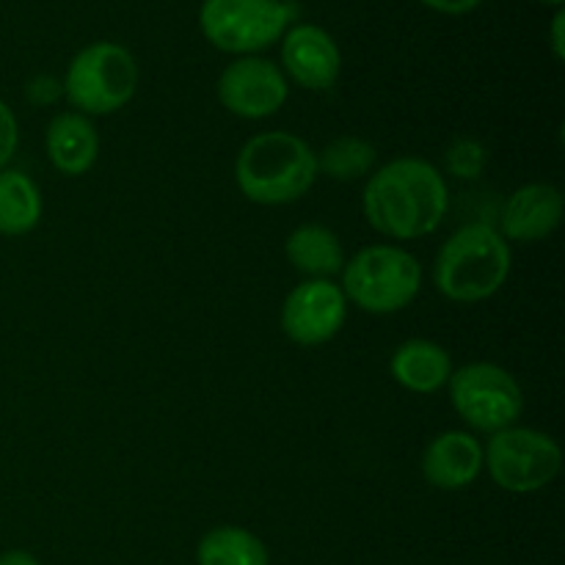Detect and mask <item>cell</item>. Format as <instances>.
Segmentation results:
<instances>
[{
	"label": "cell",
	"mask_w": 565,
	"mask_h": 565,
	"mask_svg": "<svg viewBox=\"0 0 565 565\" xmlns=\"http://www.w3.org/2000/svg\"><path fill=\"white\" fill-rule=\"evenodd\" d=\"M296 17L298 6L290 0H204L199 28L215 50L241 58L279 42Z\"/></svg>",
	"instance_id": "6"
},
{
	"label": "cell",
	"mask_w": 565,
	"mask_h": 565,
	"mask_svg": "<svg viewBox=\"0 0 565 565\" xmlns=\"http://www.w3.org/2000/svg\"><path fill=\"white\" fill-rule=\"evenodd\" d=\"M483 469L491 483L508 494H535L561 475L563 450L555 436L516 423L489 436Z\"/></svg>",
	"instance_id": "7"
},
{
	"label": "cell",
	"mask_w": 565,
	"mask_h": 565,
	"mask_svg": "<svg viewBox=\"0 0 565 565\" xmlns=\"http://www.w3.org/2000/svg\"><path fill=\"white\" fill-rule=\"evenodd\" d=\"M61 94V83H55L53 77L39 75L36 81L28 83V99L36 105H50Z\"/></svg>",
	"instance_id": "22"
},
{
	"label": "cell",
	"mask_w": 565,
	"mask_h": 565,
	"mask_svg": "<svg viewBox=\"0 0 565 565\" xmlns=\"http://www.w3.org/2000/svg\"><path fill=\"white\" fill-rule=\"evenodd\" d=\"M196 565H270V552L252 530L221 524L199 539Z\"/></svg>",
	"instance_id": "18"
},
{
	"label": "cell",
	"mask_w": 565,
	"mask_h": 565,
	"mask_svg": "<svg viewBox=\"0 0 565 565\" xmlns=\"http://www.w3.org/2000/svg\"><path fill=\"white\" fill-rule=\"evenodd\" d=\"M0 565H42L39 557L28 550H9L0 555Z\"/></svg>",
	"instance_id": "25"
},
{
	"label": "cell",
	"mask_w": 565,
	"mask_h": 565,
	"mask_svg": "<svg viewBox=\"0 0 565 565\" xmlns=\"http://www.w3.org/2000/svg\"><path fill=\"white\" fill-rule=\"evenodd\" d=\"M99 132L88 116L77 110H64L50 119L44 130V152L50 166L64 177H83L99 160Z\"/></svg>",
	"instance_id": "14"
},
{
	"label": "cell",
	"mask_w": 565,
	"mask_h": 565,
	"mask_svg": "<svg viewBox=\"0 0 565 565\" xmlns=\"http://www.w3.org/2000/svg\"><path fill=\"white\" fill-rule=\"evenodd\" d=\"M452 356L445 345L434 340H414L401 342L390 356V375L397 386L414 395H434L445 390L452 375Z\"/></svg>",
	"instance_id": "15"
},
{
	"label": "cell",
	"mask_w": 565,
	"mask_h": 565,
	"mask_svg": "<svg viewBox=\"0 0 565 565\" xmlns=\"http://www.w3.org/2000/svg\"><path fill=\"white\" fill-rule=\"evenodd\" d=\"M450 210L445 174L425 158H395L367 177L362 213L390 241H419L434 235Z\"/></svg>",
	"instance_id": "1"
},
{
	"label": "cell",
	"mask_w": 565,
	"mask_h": 565,
	"mask_svg": "<svg viewBox=\"0 0 565 565\" xmlns=\"http://www.w3.org/2000/svg\"><path fill=\"white\" fill-rule=\"evenodd\" d=\"M138 88V64L116 42H94L66 66L61 94L83 116H110L125 108Z\"/></svg>",
	"instance_id": "5"
},
{
	"label": "cell",
	"mask_w": 565,
	"mask_h": 565,
	"mask_svg": "<svg viewBox=\"0 0 565 565\" xmlns=\"http://www.w3.org/2000/svg\"><path fill=\"white\" fill-rule=\"evenodd\" d=\"M281 72L307 92H329L342 72L340 44L312 22H298L281 36Z\"/></svg>",
	"instance_id": "11"
},
{
	"label": "cell",
	"mask_w": 565,
	"mask_h": 565,
	"mask_svg": "<svg viewBox=\"0 0 565 565\" xmlns=\"http://www.w3.org/2000/svg\"><path fill=\"white\" fill-rule=\"evenodd\" d=\"M342 292L348 307L367 315H395L412 307L423 290V265L395 243H373L359 248L342 265Z\"/></svg>",
	"instance_id": "4"
},
{
	"label": "cell",
	"mask_w": 565,
	"mask_h": 565,
	"mask_svg": "<svg viewBox=\"0 0 565 565\" xmlns=\"http://www.w3.org/2000/svg\"><path fill=\"white\" fill-rule=\"evenodd\" d=\"M17 147H20V125H17V116L9 103L0 99V171L9 169Z\"/></svg>",
	"instance_id": "21"
},
{
	"label": "cell",
	"mask_w": 565,
	"mask_h": 565,
	"mask_svg": "<svg viewBox=\"0 0 565 565\" xmlns=\"http://www.w3.org/2000/svg\"><path fill=\"white\" fill-rule=\"evenodd\" d=\"M318 152L287 130L257 132L235 158V182L243 196L263 207H281L307 196L318 182Z\"/></svg>",
	"instance_id": "2"
},
{
	"label": "cell",
	"mask_w": 565,
	"mask_h": 565,
	"mask_svg": "<svg viewBox=\"0 0 565 565\" xmlns=\"http://www.w3.org/2000/svg\"><path fill=\"white\" fill-rule=\"evenodd\" d=\"M563 193L552 182H527L502 204L500 235L508 243L546 241L563 221Z\"/></svg>",
	"instance_id": "12"
},
{
	"label": "cell",
	"mask_w": 565,
	"mask_h": 565,
	"mask_svg": "<svg viewBox=\"0 0 565 565\" xmlns=\"http://www.w3.org/2000/svg\"><path fill=\"white\" fill-rule=\"evenodd\" d=\"M215 94L232 116L259 121L285 108L287 97H290V83L274 61L263 58V55H241L224 66Z\"/></svg>",
	"instance_id": "9"
},
{
	"label": "cell",
	"mask_w": 565,
	"mask_h": 565,
	"mask_svg": "<svg viewBox=\"0 0 565 565\" xmlns=\"http://www.w3.org/2000/svg\"><path fill=\"white\" fill-rule=\"evenodd\" d=\"M541 3H550V6H563V0H541Z\"/></svg>",
	"instance_id": "26"
},
{
	"label": "cell",
	"mask_w": 565,
	"mask_h": 565,
	"mask_svg": "<svg viewBox=\"0 0 565 565\" xmlns=\"http://www.w3.org/2000/svg\"><path fill=\"white\" fill-rule=\"evenodd\" d=\"M419 469L434 489L463 491L483 472V445L469 430H441L425 445Z\"/></svg>",
	"instance_id": "13"
},
{
	"label": "cell",
	"mask_w": 565,
	"mask_h": 565,
	"mask_svg": "<svg viewBox=\"0 0 565 565\" xmlns=\"http://www.w3.org/2000/svg\"><path fill=\"white\" fill-rule=\"evenodd\" d=\"M285 257L303 279H334L345 265V248L331 226L301 224L287 235Z\"/></svg>",
	"instance_id": "16"
},
{
	"label": "cell",
	"mask_w": 565,
	"mask_h": 565,
	"mask_svg": "<svg viewBox=\"0 0 565 565\" xmlns=\"http://www.w3.org/2000/svg\"><path fill=\"white\" fill-rule=\"evenodd\" d=\"M423 6H428V9L439 11V14H450V17H461V14H469V11L478 9L483 0H419Z\"/></svg>",
	"instance_id": "23"
},
{
	"label": "cell",
	"mask_w": 565,
	"mask_h": 565,
	"mask_svg": "<svg viewBox=\"0 0 565 565\" xmlns=\"http://www.w3.org/2000/svg\"><path fill=\"white\" fill-rule=\"evenodd\" d=\"M44 202L36 182L20 169L0 171V235L22 237L42 221Z\"/></svg>",
	"instance_id": "17"
},
{
	"label": "cell",
	"mask_w": 565,
	"mask_h": 565,
	"mask_svg": "<svg viewBox=\"0 0 565 565\" xmlns=\"http://www.w3.org/2000/svg\"><path fill=\"white\" fill-rule=\"evenodd\" d=\"M281 331L301 348L326 345L348 320V301L334 279H303L281 303Z\"/></svg>",
	"instance_id": "10"
},
{
	"label": "cell",
	"mask_w": 565,
	"mask_h": 565,
	"mask_svg": "<svg viewBox=\"0 0 565 565\" xmlns=\"http://www.w3.org/2000/svg\"><path fill=\"white\" fill-rule=\"evenodd\" d=\"M379 163V149L359 136H340L318 152V174L329 177L334 182H356L375 171Z\"/></svg>",
	"instance_id": "19"
},
{
	"label": "cell",
	"mask_w": 565,
	"mask_h": 565,
	"mask_svg": "<svg viewBox=\"0 0 565 565\" xmlns=\"http://www.w3.org/2000/svg\"><path fill=\"white\" fill-rule=\"evenodd\" d=\"M511 263V243L500 230L472 221L441 243L434 259V285L452 303L489 301L505 287Z\"/></svg>",
	"instance_id": "3"
},
{
	"label": "cell",
	"mask_w": 565,
	"mask_h": 565,
	"mask_svg": "<svg viewBox=\"0 0 565 565\" xmlns=\"http://www.w3.org/2000/svg\"><path fill=\"white\" fill-rule=\"evenodd\" d=\"M450 403L469 434H497L519 423L524 412L522 384L494 362H469L447 381Z\"/></svg>",
	"instance_id": "8"
},
{
	"label": "cell",
	"mask_w": 565,
	"mask_h": 565,
	"mask_svg": "<svg viewBox=\"0 0 565 565\" xmlns=\"http://www.w3.org/2000/svg\"><path fill=\"white\" fill-rule=\"evenodd\" d=\"M563 28H565V11L557 9V14L552 17V53L557 61L565 58V42H563Z\"/></svg>",
	"instance_id": "24"
},
{
	"label": "cell",
	"mask_w": 565,
	"mask_h": 565,
	"mask_svg": "<svg viewBox=\"0 0 565 565\" xmlns=\"http://www.w3.org/2000/svg\"><path fill=\"white\" fill-rule=\"evenodd\" d=\"M447 174L458 177V180H478L489 163V149L475 138H458L450 143L445 154Z\"/></svg>",
	"instance_id": "20"
}]
</instances>
